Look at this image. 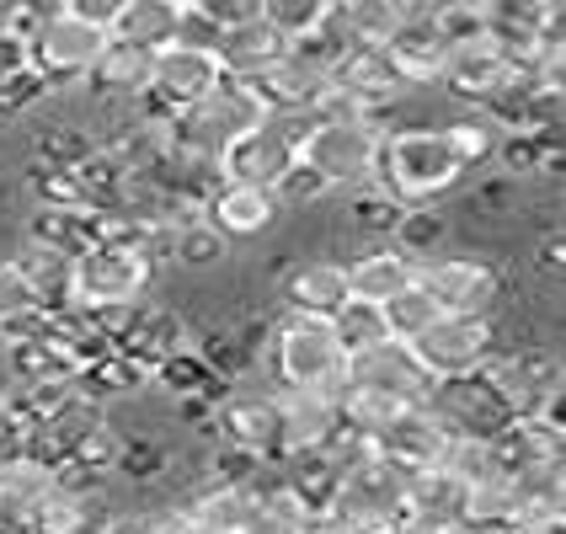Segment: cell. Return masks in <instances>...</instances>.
Returning a JSON list of instances; mask_svg holds the SVG:
<instances>
[{"mask_svg":"<svg viewBox=\"0 0 566 534\" xmlns=\"http://www.w3.org/2000/svg\"><path fill=\"white\" fill-rule=\"evenodd\" d=\"M449 449H454V433L428 407L401 411L390 428H379L375 439H369L375 460H385V465H396V471H407V475L443 471L449 465Z\"/></svg>","mask_w":566,"mask_h":534,"instance_id":"8fae6325","label":"cell"},{"mask_svg":"<svg viewBox=\"0 0 566 534\" xmlns=\"http://www.w3.org/2000/svg\"><path fill=\"white\" fill-rule=\"evenodd\" d=\"M283 32L256 11L252 22H241V28H224L220 43H214V60H220V70L230 75V81H262L273 64L283 60Z\"/></svg>","mask_w":566,"mask_h":534,"instance_id":"e0dca14e","label":"cell"},{"mask_svg":"<svg viewBox=\"0 0 566 534\" xmlns=\"http://www.w3.org/2000/svg\"><path fill=\"white\" fill-rule=\"evenodd\" d=\"M417 283L433 294V305L443 315H497V300H503L497 262L465 252H439L417 262Z\"/></svg>","mask_w":566,"mask_h":534,"instance_id":"ba28073f","label":"cell"},{"mask_svg":"<svg viewBox=\"0 0 566 534\" xmlns=\"http://www.w3.org/2000/svg\"><path fill=\"white\" fill-rule=\"evenodd\" d=\"M150 64H156V49H139V43L107 38L81 86H92L96 102H113V107L124 102L128 107V102H145V92H150Z\"/></svg>","mask_w":566,"mask_h":534,"instance_id":"9a60e30c","label":"cell"},{"mask_svg":"<svg viewBox=\"0 0 566 534\" xmlns=\"http://www.w3.org/2000/svg\"><path fill=\"white\" fill-rule=\"evenodd\" d=\"M471 177V160L460 156V145L449 139L443 124H411L385 128L375 160V188L390 192L407 209H433V198L454 192Z\"/></svg>","mask_w":566,"mask_h":534,"instance_id":"6da1fadb","label":"cell"},{"mask_svg":"<svg viewBox=\"0 0 566 534\" xmlns=\"http://www.w3.org/2000/svg\"><path fill=\"white\" fill-rule=\"evenodd\" d=\"M166 247H171V256H177V268H214L224 252V241L209 230V224H182V230H171V235H160Z\"/></svg>","mask_w":566,"mask_h":534,"instance_id":"7402d4cb","label":"cell"},{"mask_svg":"<svg viewBox=\"0 0 566 534\" xmlns=\"http://www.w3.org/2000/svg\"><path fill=\"white\" fill-rule=\"evenodd\" d=\"M428 411L439 417L454 439H475V443L503 439L513 428V411L497 396V385L486 379V369H475L465 379H439L433 396H428Z\"/></svg>","mask_w":566,"mask_h":534,"instance_id":"9c48e42d","label":"cell"},{"mask_svg":"<svg viewBox=\"0 0 566 534\" xmlns=\"http://www.w3.org/2000/svg\"><path fill=\"white\" fill-rule=\"evenodd\" d=\"M156 283V241L145 235H92L70 256V294L64 305L81 315H124Z\"/></svg>","mask_w":566,"mask_h":534,"instance_id":"7a4b0ae2","label":"cell"},{"mask_svg":"<svg viewBox=\"0 0 566 534\" xmlns=\"http://www.w3.org/2000/svg\"><path fill=\"white\" fill-rule=\"evenodd\" d=\"M311 124L315 118H268L262 128L241 134L235 145H224L214 177H220V182H241V188L273 192L283 177L300 166V139L311 134Z\"/></svg>","mask_w":566,"mask_h":534,"instance_id":"8992f818","label":"cell"},{"mask_svg":"<svg viewBox=\"0 0 566 534\" xmlns=\"http://www.w3.org/2000/svg\"><path fill=\"white\" fill-rule=\"evenodd\" d=\"M343 273H347V300H358V305H385V300H396V294L417 279V262H411L401 247L379 241V247H364V252L347 256Z\"/></svg>","mask_w":566,"mask_h":534,"instance_id":"2e32d148","label":"cell"},{"mask_svg":"<svg viewBox=\"0 0 566 534\" xmlns=\"http://www.w3.org/2000/svg\"><path fill=\"white\" fill-rule=\"evenodd\" d=\"M102 43H107L102 28L70 17L64 6H43L38 28L28 32V70L49 92H54V86H81L86 70L96 64V54H102Z\"/></svg>","mask_w":566,"mask_h":534,"instance_id":"5b68a950","label":"cell"},{"mask_svg":"<svg viewBox=\"0 0 566 534\" xmlns=\"http://www.w3.org/2000/svg\"><path fill=\"white\" fill-rule=\"evenodd\" d=\"M171 32H177V0H124L107 38L139 43V49H166Z\"/></svg>","mask_w":566,"mask_h":534,"instance_id":"d6986e66","label":"cell"},{"mask_svg":"<svg viewBox=\"0 0 566 534\" xmlns=\"http://www.w3.org/2000/svg\"><path fill=\"white\" fill-rule=\"evenodd\" d=\"M224 81L214 49H188V43H166L156 49V64H150V92L145 102L156 107L160 118H182L188 107H198L203 96Z\"/></svg>","mask_w":566,"mask_h":534,"instance_id":"30bf717a","label":"cell"},{"mask_svg":"<svg viewBox=\"0 0 566 534\" xmlns=\"http://www.w3.org/2000/svg\"><path fill=\"white\" fill-rule=\"evenodd\" d=\"M283 220L279 198L262 188H241V182H214L209 198H203V224L220 235V241H247V235H262Z\"/></svg>","mask_w":566,"mask_h":534,"instance_id":"5bb4252c","label":"cell"},{"mask_svg":"<svg viewBox=\"0 0 566 534\" xmlns=\"http://www.w3.org/2000/svg\"><path fill=\"white\" fill-rule=\"evenodd\" d=\"M283 315H315V321H332V315L347 305V273L343 262H332V256H311V262H300L289 283H283Z\"/></svg>","mask_w":566,"mask_h":534,"instance_id":"ac0fdd59","label":"cell"},{"mask_svg":"<svg viewBox=\"0 0 566 534\" xmlns=\"http://www.w3.org/2000/svg\"><path fill=\"white\" fill-rule=\"evenodd\" d=\"M385 128L369 118H326L300 139V166H311L326 192H358L375 182V160Z\"/></svg>","mask_w":566,"mask_h":534,"instance_id":"277c9868","label":"cell"},{"mask_svg":"<svg viewBox=\"0 0 566 534\" xmlns=\"http://www.w3.org/2000/svg\"><path fill=\"white\" fill-rule=\"evenodd\" d=\"M268 343H273L268 358H273L279 390L321 396V401L337 407V396H343V385H347V358L326 321H315V315H283V321H273Z\"/></svg>","mask_w":566,"mask_h":534,"instance_id":"3957f363","label":"cell"},{"mask_svg":"<svg viewBox=\"0 0 566 534\" xmlns=\"http://www.w3.org/2000/svg\"><path fill=\"white\" fill-rule=\"evenodd\" d=\"M28 311H43L38 294H32V283L22 279V268H17L11 256H0V326L17 321V315H28Z\"/></svg>","mask_w":566,"mask_h":534,"instance_id":"603a6c76","label":"cell"},{"mask_svg":"<svg viewBox=\"0 0 566 534\" xmlns=\"http://www.w3.org/2000/svg\"><path fill=\"white\" fill-rule=\"evenodd\" d=\"M347 385L396 396L407 407H428V396H433V379L422 375V364L411 358L407 343H379L369 353H358V358H347Z\"/></svg>","mask_w":566,"mask_h":534,"instance_id":"7c38bea8","label":"cell"},{"mask_svg":"<svg viewBox=\"0 0 566 534\" xmlns=\"http://www.w3.org/2000/svg\"><path fill=\"white\" fill-rule=\"evenodd\" d=\"M214 428H220L224 449H241L252 460H283V428H279V401L273 396H230L214 407Z\"/></svg>","mask_w":566,"mask_h":534,"instance_id":"4fadbf2b","label":"cell"},{"mask_svg":"<svg viewBox=\"0 0 566 534\" xmlns=\"http://www.w3.org/2000/svg\"><path fill=\"white\" fill-rule=\"evenodd\" d=\"M379 315H385V332H390V343H407L411 347L417 337H422V332H428V326H433V321H439L443 311L433 305V294L411 279L407 289L396 294V300H385V305H379Z\"/></svg>","mask_w":566,"mask_h":534,"instance_id":"ffe728a7","label":"cell"},{"mask_svg":"<svg viewBox=\"0 0 566 534\" xmlns=\"http://www.w3.org/2000/svg\"><path fill=\"white\" fill-rule=\"evenodd\" d=\"M326 326H332V337H337V347H343V358H358V353H369V347L390 343L379 305H358V300H347V305L332 315Z\"/></svg>","mask_w":566,"mask_h":534,"instance_id":"44dd1931","label":"cell"},{"mask_svg":"<svg viewBox=\"0 0 566 534\" xmlns=\"http://www.w3.org/2000/svg\"><path fill=\"white\" fill-rule=\"evenodd\" d=\"M411 358L433 379H465L497 358V315H439L417 343Z\"/></svg>","mask_w":566,"mask_h":534,"instance_id":"52a82bcc","label":"cell"}]
</instances>
